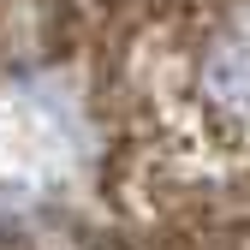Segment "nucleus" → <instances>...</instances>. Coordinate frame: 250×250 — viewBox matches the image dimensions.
Returning a JSON list of instances; mask_svg holds the SVG:
<instances>
[{"label":"nucleus","mask_w":250,"mask_h":250,"mask_svg":"<svg viewBox=\"0 0 250 250\" xmlns=\"http://www.w3.org/2000/svg\"><path fill=\"white\" fill-rule=\"evenodd\" d=\"M197 96H203V107L221 119L227 131H250V24L227 30V36L203 54Z\"/></svg>","instance_id":"obj_1"}]
</instances>
